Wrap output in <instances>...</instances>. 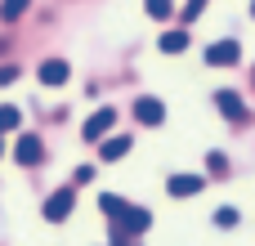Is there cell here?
<instances>
[{"label": "cell", "mask_w": 255, "mask_h": 246, "mask_svg": "<svg viewBox=\"0 0 255 246\" xmlns=\"http://www.w3.org/2000/svg\"><path fill=\"white\" fill-rule=\"evenodd\" d=\"M99 211L112 220V229H117V233L143 238V233L152 229V211H148V206H130V202H126V197H117V193H103V197H99Z\"/></svg>", "instance_id": "1"}, {"label": "cell", "mask_w": 255, "mask_h": 246, "mask_svg": "<svg viewBox=\"0 0 255 246\" xmlns=\"http://www.w3.org/2000/svg\"><path fill=\"white\" fill-rule=\"evenodd\" d=\"M72 211H76V188H72V184L54 188V193L45 197V206H40V215H45L49 224H63V220H67Z\"/></svg>", "instance_id": "2"}, {"label": "cell", "mask_w": 255, "mask_h": 246, "mask_svg": "<svg viewBox=\"0 0 255 246\" xmlns=\"http://www.w3.org/2000/svg\"><path fill=\"white\" fill-rule=\"evenodd\" d=\"M112 125H117V108H99V112H90V117H85L81 139H85V143H99V139H108V134H112Z\"/></svg>", "instance_id": "3"}, {"label": "cell", "mask_w": 255, "mask_h": 246, "mask_svg": "<svg viewBox=\"0 0 255 246\" xmlns=\"http://www.w3.org/2000/svg\"><path fill=\"white\" fill-rule=\"evenodd\" d=\"M67 76H72V63H67V58H45V63L36 67V81H40V85H49V90L67 85Z\"/></svg>", "instance_id": "4"}, {"label": "cell", "mask_w": 255, "mask_h": 246, "mask_svg": "<svg viewBox=\"0 0 255 246\" xmlns=\"http://www.w3.org/2000/svg\"><path fill=\"white\" fill-rule=\"evenodd\" d=\"M13 161H18V166H40V161H45V143H40L36 134H18V143H13Z\"/></svg>", "instance_id": "5"}, {"label": "cell", "mask_w": 255, "mask_h": 246, "mask_svg": "<svg viewBox=\"0 0 255 246\" xmlns=\"http://www.w3.org/2000/svg\"><path fill=\"white\" fill-rule=\"evenodd\" d=\"M242 58V45L238 40H215V45H206V63L211 67H233Z\"/></svg>", "instance_id": "6"}, {"label": "cell", "mask_w": 255, "mask_h": 246, "mask_svg": "<svg viewBox=\"0 0 255 246\" xmlns=\"http://www.w3.org/2000/svg\"><path fill=\"white\" fill-rule=\"evenodd\" d=\"M134 121H139V125H161V121H166V103L152 99V94L134 99Z\"/></svg>", "instance_id": "7"}, {"label": "cell", "mask_w": 255, "mask_h": 246, "mask_svg": "<svg viewBox=\"0 0 255 246\" xmlns=\"http://www.w3.org/2000/svg\"><path fill=\"white\" fill-rule=\"evenodd\" d=\"M130 148H134L130 134H108V139H99V161H121Z\"/></svg>", "instance_id": "8"}, {"label": "cell", "mask_w": 255, "mask_h": 246, "mask_svg": "<svg viewBox=\"0 0 255 246\" xmlns=\"http://www.w3.org/2000/svg\"><path fill=\"white\" fill-rule=\"evenodd\" d=\"M202 188H206L202 175H170V179H166V193H170V197H197Z\"/></svg>", "instance_id": "9"}, {"label": "cell", "mask_w": 255, "mask_h": 246, "mask_svg": "<svg viewBox=\"0 0 255 246\" xmlns=\"http://www.w3.org/2000/svg\"><path fill=\"white\" fill-rule=\"evenodd\" d=\"M215 108H220L229 121H247V103H242V94H233V90H220V94H215Z\"/></svg>", "instance_id": "10"}, {"label": "cell", "mask_w": 255, "mask_h": 246, "mask_svg": "<svg viewBox=\"0 0 255 246\" xmlns=\"http://www.w3.org/2000/svg\"><path fill=\"white\" fill-rule=\"evenodd\" d=\"M157 49H161V54H184V49H188V31H184V27L166 31V36L157 40Z\"/></svg>", "instance_id": "11"}, {"label": "cell", "mask_w": 255, "mask_h": 246, "mask_svg": "<svg viewBox=\"0 0 255 246\" xmlns=\"http://www.w3.org/2000/svg\"><path fill=\"white\" fill-rule=\"evenodd\" d=\"M18 125H22V112L13 103H0V134H13Z\"/></svg>", "instance_id": "12"}, {"label": "cell", "mask_w": 255, "mask_h": 246, "mask_svg": "<svg viewBox=\"0 0 255 246\" xmlns=\"http://www.w3.org/2000/svg\"><path fill=\"white\" fill-rule=\"evenodd\" d=\"M143 9H148V18H157V22H166V18L175 13V0H143Z\"/></svg>", "instance_id": "13"}, {"label": "cell", "mask_w": 255, "mask_h": 246, "mask_svg": "<svg viewBox=\"0 0 255 246\" xmlns=\"http://www.w3.org/2000/svg\"><path fill=\"white\" fill-rule=\"evenodd\" d=\"M27 4H31V0H0V18H4V22H18V18L27 13Z\"/></svg>", "instance_id": "14"}, {"label": "cell", "mask_w": 255, "mask_h": 246, "mask_svg": "<svg viewBox=\"0 0 255 246\" xmlns=\"http://www.w3.org/2000/svg\"><path fill=\"white\" fill-rule=\"evenodd\" d=\"M211 220H215V229H233V224H238V211H233V206H220Z\"/></svg>", "instance_id": "15"}, {"label": "cell", "mask_w": 255, "mask_h": 246, "mask_svg": "<svg viewBox=\"0 0 255 246\" xmlns=\"http://www.w3.org/2000/svg\"><path fill=\"white\" fill-rule=\"evenodd\" d=\"M90 179H94V166H76V170H72V188H76V184H90Z\"/></svg>", "instance_id": "16"}, {"label": "cell", "mask_w": 255, "mask_h": 246, "mask_svg": "<svg viewBox=\"0 0 255 246\" xmlns=\"http://www.w3.org/2000/svg\"><path fill=\"white\" fill-rule=\"evenodd\" d=\"M18 76H22V72H18V67H13V63H0V85H13V81H18Z\"/></svg>", "instance_id": "17"}, {"label": "cell", "mask_w": 255, "mask_h": 246, "mask_svg": "<svg viewBox=\"0 0 255 246\" xmlns=\"http://www.w3.org/2000/svg\"><path fill=\"white\" fill-rule=\"evenodd\" d=\"M202 9H206V0H188V4H184V22H193Z\"/></svg>", "instance_id": "18"}, {"label": "cell", "mask_w": 255, "mask_h": 246, "mask_svg": "<svg viewBox=\"0 0 255 246\" xmlns=\"http://www.w3.org/2000/svg\"><path fill=\"white\" fill-rule=\"evenodd\" d=\"M206 166H211V170H215V175H224V170H229V161H224V157H220V152H211V161H206Z\"/></svg>", "instance_id": "19"}, {"label": "cell", "mask_w": 255, "mask_h": 246, "mask_svg": "<svg viewBox=\"0 0 255 246\" xmlns=\"http://www.w3.org/2000/svg\"><path fill=\"white\" fill-rule=\"evenodd\" d=\"M4 152H9V148H4V134H0V157H4Z\"/></svg>", "instance_id": "20"}, {"label": "cell", "mask_w": 255, "mask_h": 246, "mask_svg": "<svg viewBox=\"0 0 255 246\" xmlns=\"http://www.w3.org/2000/svg\"><path fill=\"white\" fill-rule=\"evenodd\" d=\"M0 49H4V40H0Z\"/></svg>", "instance_id": "21"}, {"label": "cell", "mask_w": 255, "mask_h": 246, "mask_svg": "<svg viewBox=\"0 0 255 246\" xmlns=\"http://www.w3.org/2000/svg\"><path fill=\"white\" fill-rule=\"evenodd\" d=\"M251 13H255V4H251Z\"/></svg>", "instance_id": "22"}]
</instances>
